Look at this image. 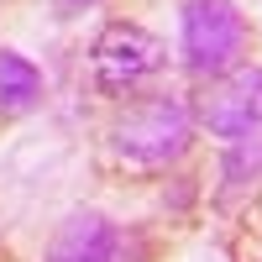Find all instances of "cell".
<instances>
[{"instance_id":"6da1fadb","label":"cell","mask_w":262,"mask_h":262,"mask_svg":"<svg viewBox=\"0 0 262 262\" xmlns=\"http://www.w3.org/2000/svg\"><path fill=\"white\" fill-rule=\"evenodd\" d=\"M194 142V111L184 95H142L126 100L111 121V152L131 168H168Z\"/></svg>"},{"instance_id":"7a4b0ae2","label":"cell","mask_w":262,"mask_h":262,"mask_svg":"<svg viewBox=\"0 0 262 262\" xmlns=\"http://www.w3.org/2000/svg\"><path fill=\"white\" fill-rule=\"evenodd\" d=\"M247 42L252 27L236 0H189L184 6V32H179V53H184V69L194 79H221L231 69H242L247 58Z\"/></svg>"},{"instance_id":"3957f363","label":"cell","mask_w":262,"mask_h":262,"mask_svg":"<svg viewBox=\"0 0 262 262\" xmlns=\"http://www.w3.org/2000/svg\"><path fill=\"white\" fill-rule=\"evenodd\" d=\"M163 63H168L163 42L147 27H131V21H111V27L95 37V48H90V69H95V90L100 95L137 90V84L152 79Z\"/></svg>"},{"instance_id":"277c9868","label":"cell","mask_w":262,"mask_h":262,"mask_svg":"<svg viewBox=\"0 0 262 262\" xmlns=\"http://www.w3.org/2000/svg\"><path fill=\"white\" fill-rule=\"evenodd\" d=\"M194 121H200L210 137H226V142L252 137L262 126V69L257 63H242V69L210 79L200 105H194Z\"/></svg>"},{"instance_id":"5b68a950","label":"cell","mask_w":262,"mask_h":262,"mask_svg":"<svg viewBox=\"0 0 262 262\" xmlns=\"http://www.w3.org/2000/svg\"><path fill=\"white\" fill-rule=\"evenodd\" d=\"M42 262H126V236L116 221L100 210H74L69 221L53 231Z\"/></svg>"},{"instance_id":"8992f818","label":"cell","mask_w":262,"mask_h":262,"mask_svg":"<svg viewBox=\"0 0 262 262\" xmlns=\"http://www.w3.org/2000/svg\"><path fill=\"white\" fill-rule=\"evenodd\" d=\"M42 105V74L16 48H0V116H27Z\"/></svg>"},{"instance_id":"52a82bcc","label":"cell","mask_w":262,"mask_h":262,"mask_svg":"<svg viewBox=\"0 0 262 262\" xmlns=\"http://www.w3.org/2000/svg\"><path fill=\"white\" fill-rule=\"evenodd\" d=\"M221 179H226L231 194L262 184V137H257V131H252V137H242V142H231L226 163H221Z\"/></svg>"},{"instance_id":"ba28073f","label":"cell","mask_w":262,"mask_h":262,"mask_svg":"<svg viewBox=\"0 0 262 262\" xmlns=\"http://www.w3.org/2000/svg\"><path fill=\"white\" fill-rule=\"evenodd\" d=\"M90 6H100V0H53L58 16H79V11H90Z\"/></svg>"}]
</instances>
